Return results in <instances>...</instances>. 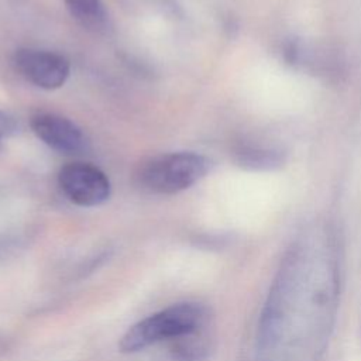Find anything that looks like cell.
Returning a JSON list of instances; mask_svg holds the SVG:
<instances>
[{
	"instance_id": "cell-4",
	"label": "cell",
	"mask_w": 361,
	"mask_h": 361,
	"mask_svg": "<svg viewBox=\"0 0 361 361\" xmlns=\"http://www.w3.org/2000/svg\"><path fill=\"white\" fill-rule=\"evenodd\" d=\"M13 65L25 80L45 90L62 87L71 75L68 58L49 49L18 48L13 55Z\"/></svg>"
},
{
	"instance_id": "cell-1",
	"label": "cell",
	"mask_w": 361,
	"mask_h": 361,
	"mask_svg": "<svg viewBox=\"0 0 361 361\" xmlns=\"http://www.w3.org/2000/svg\"><path fill=\"white\" fill-rule=\"evenodd\" d=\"M207 323H210V316L200 303H176L133 324L121 337L118 347L123 353H137L190 333Z\"/></svg>"
},
{
	"instance_id": "cell-8",
	"label": "cell",
	"mask_w": 361,
	"mask_h": 361,
	"mask_svg": "<svg viewBox=\"0 0 361 361\" xmlns=\"http://www.w3.org/2000/svg\"><path fill=\"white\" fill-rule=\"evenodd\" d=\"M281 157L276 152L268 149H258V148H248L240 152V162L250 168H274L275 165L281 164Z\"/></svg>"
},
{
	"instance_id": "cell-9",
	"label": "cell",
	"mask_w": 361,
	"mask_h": 361,
	"mask_svg": "<svg viewBox=\"0 0 361 361\" xmlns=\"http://www.w3.org/2000/svg\"><path fill=\"white\" fill-rule=\"evenodd\" d=\"M17 128H18V126H17L14 117H11L10 114L0 110V140L11 137L13 134L17 133Z\"/></svg>"
},
{
	"instance_id": "cell-2",
	"label": "cell",
	"mask_w": 361,
	"mask_h": 361,
	"mask_svg": "<svg viewBox=\"0 0 361 361\" xmlns=\"http://www.w3.org/2000/svg\"><path fill=\"white\" fill-rule=\"evenodd\" d=\"M209 166V159L199 152H168L142 162L137 180L148 192L173 195L199 182L207 173Z\"/></svg>"
},
{
	"instance_id": "cell-6",
	"label": "cell",
	"mask_w": 361,
	"mask_h": 361,
	"mask_svg": "<svg viewBox=\"0 0 361 361\" xmlns=\"http://www.w3.org/2000/svg\"><path fill=\"white\" fill-rule=\"evenodd\" d=\"M210 323L169 340V361H204L212 345Z\"/></svg>"
},
{
	"instance_id": "cell-5",
	"label": "cell",
	"mask_w": 361,
	"mask_h": 361,
	"mask_svg": "<svg viewBox=\"0 0 361 361\" xmlns=\"http://www.w3.org/2000/svg\"><path fill=\"white\" fill-rule=\"evenodd\" d=\"M32 133L49 148L76 155L86 149L87 140L82 128L65 116L56 113H37L30 121Z\"/></svg>"
},
{
	"instance_id": "cell-7",
	"label": "cell",
	"mask_w": 361,
	"mask_h": 361,
	"mask_svg": "<svg viewBox=\"0 0 361 361\" xmlns=\"http://www.w3.org/2000/svg\"><path fill=\"white\" fill-rule=\"evenodd\" d=\"M72 18L83 28L102 31L107 24V13L102 0H63Z\"/></svg>"
},
{
	"instance_id": "cell-3",
	"label": "cell",
	"mask_w": 361,
	"mask_h": 361,
	"mask_svg": "<svg viewBox=\"0 0 361 361\" xmlns=\"http://www.w3.org/2000/svg\"><path fill=\"white\" fill-rule=\"evenodd\" d=\"M58 185L72 203L82 207L103 204L111 193L107 175L99 166L82 161L63 165L58 172Z\"/></svg>"
}]
</instances>
